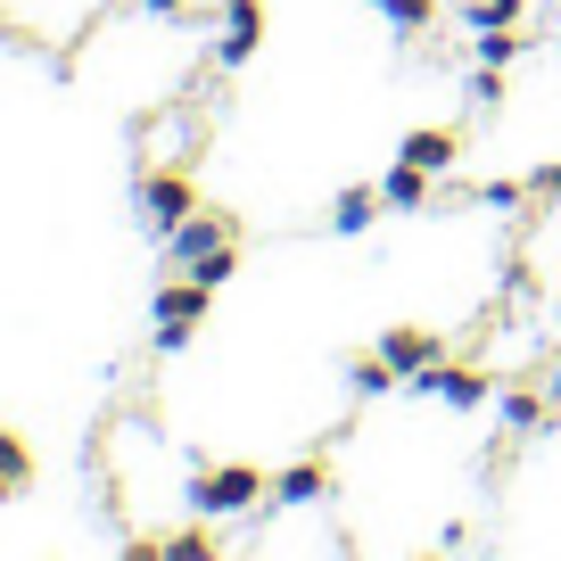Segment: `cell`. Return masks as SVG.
<instances>
[{"mask_svg": "<svg viewBox=\"0 0 561 561\" xmlns=\"http://www.w3.org/2000/svg\"><path fill=\"white\" fill-rule=\"evenodd\" d=\"M224 248H231V224H224V215H207V207H198L191 224H174V231H165V256H174L182 273H198V264H207V256H224Z\"/></svg>", "mask_w": 561, "mask_h": 561, "instance_id": "5b68a950", "label": "cell"}, {"mask_svg": "<svg viewBox=\"0 0 561 561\" xmlns=\"http://www.w3.org/2000/svg\"><path fill=\"white\" fill-rule=\"evenodd\" d=\"M0 471L18 479V488L34 479V455H25V438H9V430H0Z\"/></svg>", "mask_w": 561, "mask_h": 561, "instance_id": "ac0fdd59", "label": "cell"}, {"mask_svg": "<svg viewBox=\"0 0 561 561\" xmlns=\"http://www.w3.org/2000/svg\"><path fill=\"white\" fill-rule=\"evenodd\" d=\"M528 58V42L512 34V25H495V34H479V67H520Z\"/></svg>", "mask_w": 561, "mask_h": 561, "instance_id": "2e32d148", "label": "cell"}, {"mask_svg": "<svg viewBox=\"0 0 561 561\" xmlns=\"http://www.w3.org/2000/svg\"><path fill=\"white\" fill-rule=\"evenodd\" d=\"M371 9H380L388 25H404V34H430V25H438V0H371Z\"/></svg>", "mask_w": 561, "mask_h": 561, "instance_id": "9a60e30c", "label": "cell"}, {"mask_svg": "<svg viewBox=\"0 0 561 561\" xmlns=\"http://www.w3.org/2000/svg\"><path fill=\"white\" fill-rule=\"evenodd\" d=\"M404 397H430V404H455V413H479V404H488V380H479L471 364H421L413 380H404Z\"/></svg>", "mask_w": 561, "mask_h": 561, "instance_id": "277c9868", "label": "cell"}, {"mask_svg": "<svg viewBox=\"0 0 561 561\" xmlns=\"http://www.w3.org/2000/svg\"><path fill=\"white\" fill-rule=\"evenodd\" d=\"M380 355L413 380L421 364H438V355H446V339H438V331H380Z\"/></svg>", "mask_w": 561, "mask_h": 561, "instance_id": "9c48e42d", "label": "cell"}, {"mask_svg": "<svg viewBox=\"0 0 561 561\" xmlns=\"http://www.w3.org/2000/svg\"><path fill=\"white\" fill-rule=\"evenodd\" d=\"M347 388H355V397H364V404H371V397H388V388H404V371H397V364H388V355H364V364H355V371H347Z\"/></svg>", "mask_w": 561, "mask_h": 561, "instance_id": "5bb4252c", "label": "cell"}, {"mask_svg": "<svg viewBox=\"0 0 561 561\" xmlns=\"http://www.w3.org/2000/svg\"><path fill=\"white\" fill-rule=\"evenodd\" d=\"M545 397H553V404H561V355H553V371H545Z\"/></svg>", "mask_w": 561, "mask_h": 561, "instance_id": "ffe728a7", "label": "cell"}, {"mask_svg": "<svg viewBox=\"0 0 561 561\" xmlns=\"http://www.w3.org/2000/svg\"><path fill=\"white\" fill-rule=\"evenodd\" d=\"M322 495H331V462H322V455L289 462V471L273 479V504H280V512H306V504H322Z\"/></svg>", "mask_w": 561, "mask_h": 561, "instance_id": "52a82bcc", "label": "cell"}, {"mask_svg": "<svg viewBox=\"0 0 561 561\" xmlns=\"http://www.w3.org/2000/svg\"><path fill=\"white\" fill-rule=\"evenodd\" d=\"M537 182H545V191H561V165H553V174H537Z\"/></svg>", "mask_w": 561, "mask_h": 561, "instance_id": "7402d4cb", "label": "cell"}, {"mask_svg": "<svg viewBox=\"0 0 561 561\" xmlns=\"http://www.w3.org/2000/svg\"><path fill=\"white\" fill-rule=\"evenodd\" d=\"M9 495H18V479H9V471H0V504H9Z\"/></svg>", "mask_w": 561, "mask_h": 561, "instance_id": "44dd1931", "label": "cell"}, {"mask_svg": "<svg viewBox=\"0 0 561 561\" xmlns=\"http://www.w3.org/2000/svg\"><path fill=\"white\" fill-rule=\"evenodd\" d=\"M149 322H158V355H182L198 339V322H207V280H165L158 306H149Z\"/></svg>", "mask_w": 561, "mask_h": 561, "instance_id": "7a4b0ae2", "label": "cell"}, {"mask_svg": "<svg viewBox=\"0 0 561 561\" xmlns=\"http://www.w3.org/2000/svg\"><path fill=\"white\" fill-rule=\"evenodd\" d=\"M264 42V0H224V42H215V67H248Z\"/></svg>", "mask_w": 561, "mask_h": 561, "instance_id": "8992f818", "label": "cell"}, {"mask_svg": "<svg viewBox=\"0 0 561 561\" xmlns=\"http://www.w3.org/2000/svg\"><path fill=\"white\" fill-rule=\"evenodd\" d=\"M207 553H215L207 528H174V537H140L133 545V561H207Z\"/></svg>", "mask_w": 561, "mask_h": 561, "instance_id": "30bf717a", "label": "cell"}, {"mask_svg": "<svg viewBox=\"0 0 561 561\" xmlns=\"http://www.w3.org/2000/svg\"><path fill=\"white\" fill-rule=\"evenodd\" d=\"M545 404H553V397H528V388H504V397H495V413H504V430H512V438H528V430L545 421Z\"/></svg>", "mask_w": 561, "mask_h": 561, "instance_id": "4fadbf2b", "label": "cell"}, {"mask_svg": "<svg viewBox=\"0 0 561 561\" xmlns=\"http://www.w3.org/2000/svg\"><path fill=\"white\" fill-rule=\"evenodd\" d=\"M191 215H198V182H191V165H165V174L140 182V224L158 231V240H165L174 224H191Z\"/></svg>", "mask_w": 561, "mask_h": 561, "instance_id": "3957f363", "label": "cell"}, {"mask_svg": "<svg viewBox=\"0 0 561 561\" xmlns=\"http://www.w3.org/2000/svg\"><path fill=\"white\" fill-rule=\"evenodd\" d=\"M264 495H273V479H264L256 462H215V471H191V512H198V520H240V512H256Z\"/></svg>", "mask_w": 561, "mask_h": 561, "instance_id": "6da1fadb", "label": "cell"}, {"mask_svg": "<svg viewBox=\"0 0 561 561\" xmlns=\"http://www.w3.org/2000/svg\"><path fill=\"white\" fill-rule=\"evenodd\" d=\"M553 18H561V0H553Z\"/></svg>", "mask_w": 561, "mask_h": 561, "instance_id": "cb8c5ba5", "label": "cell"}, {"mask_svg": "<svg viewBox=\"0 0 561 561\" xmlns=\"http://www.w3.org/2000/svg\"><path fill=\"white\" fill-rule=\"evenodd\" d=\"M140 9H149V18H182V9H191V0H140Z\"/></svg>", "mask_w": 561, "mask_h": 561, "instance_id": "d6986e66", "label": "cell"}, {"mask_svg": "<svg viewBox=\"0 0 561 561\" xmlns=\"http://www.w3.org/2000/svg\"><path fill=\"white\" fill-rule=\"evenodd\" d=\"M462 25H471V34H495V25H520V0H471V9H462Z\"/></svg>", "mask_w": 561, "mask_h": 561, "instance_id": "e0dca14e", "label": "cell"}, {"mask_svg": "<svg viewBox=\"0 0 561 561\" xmlns=\"http://www.w3.org/2000/svg\"><path fill=\"white\" fill-rule=\"evenodd\" d=\"M404 158H413L421 174H455V158H462V133H455V124H421V133L404 140Z\"/></svg>", "mask_w": 561, "mask_h": 561, "instance_id": "ba28073f", "label": "cell"}, {"mask_svg": "<svg viewBox=\"0 0 561 561\" xmlns=\"http://www.w3.org/2000/svg\"><path fill=\"white\" fill-rule=\"evenodd\" d=\"M553 331H561V298H553Z\"/></svg>", "mask_w": 561, "mask_h": 561, "instance_id": "603a6c76", "label": "cell"}, {"mask_svg": "<svg viewBox=\"0 0 561 561\" xmlns=\"http://www.w3.org/2000/svg\"><path fill=\"white\" fill-rule=\"evenodd\" d=\"M380 198H388V207H421V198H430V174H421L413 158H397V165H388V182H380Z\"/></svg>", "mask_w": 561, "mask_h": 561, "instance_id": "7c38bea8", "label": "cell"}, {"mask_svg": "<svg viewBox=\"0 0 561 561\" xmlns=\"http://www.w3.org/2000/svg\"><path fill=\"white\" fill-rule=\"evenodd\" d=\"M388 198H380V182L371 191H339V207H331V231L339 240H355V231H371V215H380Z\"/></svg>", "mask_w": 561, "mask_h": 561, "instance_id": "8fae6325", "label": "cell"}]
</instances>
